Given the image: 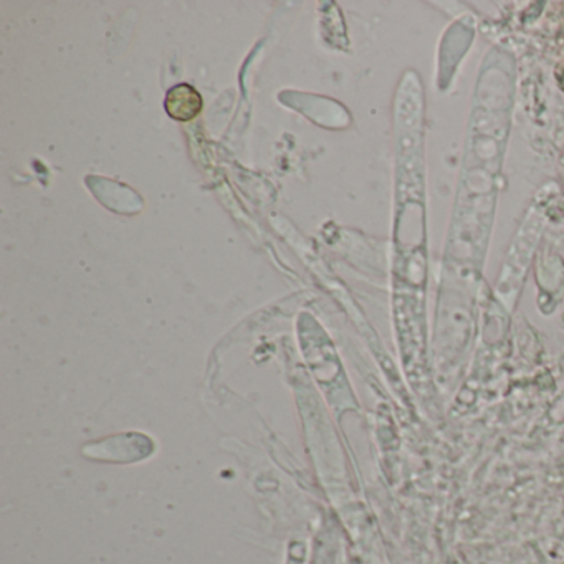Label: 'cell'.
Instances as JSON below:
<instances>
[{"mask_svg":"<svg viewBox=\"0 0 564 564\" xmlns=\"http://www.w3.org/2000/svg\"><path fill=\"white\" fill-rule=\"evenodd\" d=\"M164 108L173 120L191 121L203 111V97L191 85H176L167 91Z\"/></svg>","mask_w":564,"mask_h":564,"instance_id":"6da1fadb","label":"cell"}]
</instances>
